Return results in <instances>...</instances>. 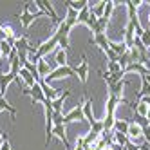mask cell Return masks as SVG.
<instances>
[{"instance_id":"6da1fadb","label":"cell","mask_w":150,"mask_h":150,"mask_svg":"<svg viewBox=\"0 0 150 150\" xmlns=\"http://www.w3.org/2000/svg\"><path fill=\"white\" fill-rule=\"evenodd\" d=\"M54 47H58V38L54 36V35H52L51 38H47L45 42H42V44L38 45V49H36V54L33 56V60H31V62H33V63H36L38 60H44L47 54H49V52L52 51V49H54Z\"/></svg>"},{"instance_id":"7a4b0ae2","label":"cell","mask_w":150,"mask_h":150,"mask_svg":"<svg viewBox=\"0 0 150 150\" xmlns=\"http://www.w3.org/2000/svg\"><path fill=\"white\" fill-rule=\"evenodd\" d=\"M31 4H33V2H25L24 4V11H22V15H20V24H22L24 29H29V25L33 24L36 18L44 16V13H42L40 9L35 11V13H31Z\"/></svg>"},{"instance_id":"3957f363","label":"cell","mask_w":150,"mask_h":150,"mask_svg":"<svg viewBox=\"0 0 150 150\" xmlns=\"http://www.w3.org/2000/svg\"><path fill=\"white\" fill-rule=\"evenodd\" d=\"M76 76V71H74L72 67L69 65H63V67H54L52 69V72L49 74V76L44 80L45 83H51L52 80H60V78H74Z\"/></svg>"},{"instance_id":"277c9868","label":"cell","mask_w":150,"mask_h":150,"mask_svg":"<svg viewBox=\"0 0 150 150\" xmlns=\"http://www.w3.org/2000/svg\"><path fill=\"white\" fill-rule=\"evenodd\" d=\"M69 33H71V27L62 20V22L58 24V29H56L54 36L58 38V47H62L63 51L69 49Z\"/></svg>"},{"instance_id":"5b68a950","label":"cell","mask_w":150,"mask_h":150,"mask_svg":"<svg viewBox=\"0 0 150 150\" xmlns=\"http://www.w3.org/2000/svg\"><path fill=\"white\" fill-rule=\"evenodd\" d=\"M36 7L40 9V11L42 13H44V15H47V16H51V20H52V24H60L62 22V20L58 18V15H56V11H54V7H52L51 6V2H47V0H36Z\"/></svg>"},{"instance_id":"8992f818","label":"cell","mask_w":150,"mask_h":150,"mask_svg":"<svg viewBox=\"0 0 150 150\" xmlns=\"http://www.w3.org/2000/svg\"><path fill=\"white\" fill-rule=\"evenodd\" d=\"M74 71H76V76L80 78V81L83 85L87 83V78H89V62H87V56H85V54H81V62L76 65Z\"/></svg>"},{"instance_id":"52a82bcc","label":"cell","mask_w":150,"mask_h":150,"mask_svg":"<svg viewBox=\"0 0 150 150\" xmlns=\"http://www.w3.org/2000/svg\"><path fill=\"white\" fill-rule=\"evenodd\" d=\"M24 94H27V96H31V100H33V103H44L45 101V96H44V91H42V87H40V83L36 81L31 89H27V91H24Z\"/></svg>"},{"instance_id":"ba28073f","label":"cell","mask_w":150,"mask_h":150,"mask_svg":"<svg viewBox=\"0 0 150 150\" xmlns=\"http://www.w3.org/2000/svg\"><path fill=\"white\" fill-rule=\"evenodd\" d=\"M81 107H83V117H85V120H87V123L92 127V125L96 123V117H94V112H92V100L89 98V96H85V98H83Z\"/></svg>"},{"instance_id":"9c48e42d","label":"cell","mask_w":150,"mask_h":150,"mask_svg":"<svg viewBox=\"0 0 150 150\" xmlns=\"http://www.w3.org/2000/svg\"><path fill=\"white\" fill-rule=\"evenodd\" d=\"M121 103L128 105V100L116 98V96H109V98H107V105H105V112L110 114V116H116V109H117V105H121Z\"/></svg>"},{"instance_id":"30bf717a","label":"cell","mask_w":150,"mask_h":150,"mask_svg":"<svg viewBox=\"0 0 150 150\" xmlns=\"http://www.w3.org/2000/svg\"><path fill=\"white\" fill-rule=\"evenodd\" d=\"M78 120H85L83 117V107L78 105V107H74V109H71L67 114H63V123H72V121H78Z\"/></svg>"},{"instance_id":"8fae6325","label":"cell","mask_w":150,"mask_h":150,"mask_svg":"<svg viewBox=\"0 0 150 150\" xmlns=\"http://www.w3.org/2000/svg\"><path fill=\"white\" fill-rule=\"evenodd\" d=\"M123 42H125V45L128 47V49H132L134 47V38H136V27L128 22L127 25H125V29H123Z\"/></svg>"},{"instance_id":"7c38bea8","label":"cell","mask_w":150,"mask_h":150,"mask_svg":"<svg viewBox=\"0 0 150 150\" xmlns=\"http://www.w3.org/2000/svg\"><path fill=\"white\" fill-rule=\"evenodd\" d=\"M38 83H40V87H42V91H44V96H45V100H49V101H54L58 96H60V91L58 89H54V87H51L49 83H45L44 80H38Z\"/></svg>"},{"instance_id":"4fadbf2b","label":"cell","mask_w":150,"mask_h":150,"mask_svg":"<svg viewBox=\"0 0 150 150\" xmlns=\"http://www.w3.org/2000/svg\"><path fill=\"white\" fill-rule=\"evenodd\" d=\"M52 136H56L60 141H63L65 150H72L71 145H69V139H67V128H65V125H56L54 128H52Z\"/></svg>"},{"instance_id":"5bb4252c","label":"cell","mask_w":150,"mask_h":150,"mask_svg":"<svg viewBox=\"0 0 150 150\" xmlns=\"http://www.w3.org/2000/svg\"><path fill=\"white\" fill-rule=\"evenodd\" d=\"M127 136H128V139H130L132 143L137 145V141L143 137V128L139 127L136 121H130V128H128V134H127Z\"/></svg>"},{"instance_id":"9a60e30c","label":"cell","mask_w":150,"mask_h":150,"mask_svg":"<svg viewBox=\"0 0 150 150\" xmlns=\"http://www.w3.org/2000/svg\"><path fill=\"white\" fill-rule=\"evenodd\" d=\"M36 71H38V80H45L49 74L52 72V67L45 60H38L36 62Z\"/></svg>"},{"instance_id":"2e32d148","label":"cell","mask_w":150,"mask_h":150,"mask_svg":"<svg viewBox=\"0 0 150 150\" xmlns=\"http://www.w3.org/2000/svg\"><path fill=\"white\" fill-rule=\"evenodd\" d=\"M20 80H22V83L25 85L27 89H31V87H33V85L38 81L33 74H31L29 71H25V69H20V72H18V81H20Z\"/></svg>"},{"instance_id":"e0dca14e","label":"cell","mask_w":150,"mask_h":150,"mask_svg":"<svg viewBox=\"0 0 150 150\" xmlns=\"http://www.w3.org/2000/svg\"><path fill=\"white\" fill-rule=\"evenodd\" d=\"M125 85H127V80H121V81H117V83H110V85H107V87H109V96L123 98V89H125Z\"/></svg>"},{"instance_id":"ac0fdd59","label":"cell","mask_w":150,"mask_h":150,"mask_svg":"<svg viewBox=\"0 0 150 150\" xmlns=\"http://www.w3.org/2000/svg\"><path fill=\"white\" fill-rule=\"evenodd\" d=\"M11 81H18V74L15 72H7V74H0V87H2V94H6L7 87H9V83Z\"/></svg>"},{"instance_id":"d6986e66","label":"cell","mask_w":150,"mask_h":150,"mask_svg":"<svg viewBox=\"0 0 150 150\" xmlns=\"http://www.w3.org/2000/svg\"><path fill=\"white\" fill-rule=\"evenodd\" d=\"M69 96H71V91L67 89V91L63 92V94H60V96H58V98H56L54 101H51V105H52V110H54V112H62V110H63V103H65V100L69 98Z\"/></svg>"},{"instance_id":"ffe728a7","label":"cell","mask_w":150,"mask_h":150,"mask_svg":"<svg viewBox=\"0 0 150 150\" xmlns=\"http://www.w3.org/2000/svg\"><path fill=\"white\" fill-rule=\"evenodd\" d=\"M92 44L94 45H98L103 52H107L110 49V45H109V38H107V35H94V38H92Z\"/></svg>"},{"instance_id":"44dd1931","label":"cell","mask_w":150,"mask_h":150,"mask_svg":"<svg viewBox=\"0 0 150 150\" xmlns=\"http://www.w3.org/2000/svg\"><path fill=\"white\" fill-rule=\"evenodd\" d=\"M63 22H65L71 29L74 25H78V11H74V9L67 7V15H65V18H63Z\"/></svg>"},{"instance_id":"7402d4cb","label":"cell","mask_w":150,"mask_h":150,"mask_svg":"<svg viewBox=\"0 0 150 150\" xmlns=\"http://www.w3.org/2000/svg\"><path fill=\"white\" fill-rule=\"evenodd\" d=\"M128 128H130V121L128 120H116L114 123V130L112 132H120V134H128Z\"/></svg>"},{"instance_id":"603a6c76","label":"cell","mask_w":150,"mask_h":150,"mask_svg":"<svg viewBox=\"0 0 150 150\" xmlns=\"http://www.w3.org/2000/svg\"><path fill=\"white\" fill-rule=\"evenodd\" d=\"M109 45H110V49L116 52L117 56H121V54H125V52L128 51V47L125 45V42H112V40H109Z\"/></svg>"},{"instance_id":"cb8c5ba5","label":"cell","mask_w":150,"mask_h":150,"mask_svg":"<svg viewBox=\"0 0 150 150\" xmlns=\"http://www.w3.org/2000/svg\"><path fill=\"white\" fill-rule=\"evenodd\" d=\"M65 6L67 7H71V9H74V11H81V9L85 7V6H89V2H87V0H78V2H76V0H67V2H65Z\"/></svg>"},{"instance_id":"d4e9b609","label":"cell","mask_w":150,"mask_h":150,"mask_svg":"<svg viewBox=\"0 0 150 150\" xmlns=\"http://www.w3.org/2000/svg\"><path fill=\"white\" fill-rule=\"evenodd\" d=\"M89 4H91V2H89ZM89 18H91V7H89V6H85L81 11L78 13V25H80V24H87V22H89Z\"/></svg>"},{"instance_id":"484cf974","label":"cell","mask_w":150,"mask_h":150,"mask_svg":"<svg viewBox=\"0 0 150 150\" xmlns=\"http://www.w3.org/2000/svg\"><path fill=\"white\" fill-rule=\"evenodd\" d=\"M56 67H63V65H67V51H63V49H58L56 51Z\"/></svg>"},{"instance_id":"4316f807","label":"cell","mask_w":150,"mask_h":150,"mask_svg":"<svg viewBox=\"0 0 150 150\" xmlns=\"http://www.w3.org/2000/svg\"><path fill=\"white\" fill-rule=\"evenodd\" d=\"M130 139H128V136H125V134H120V132H112V143H116V145H120V146H125Z\"/></svg>"},{"instance_id":"83f0119b","label":"cell","mask_w":150,"mask_h":150,"mask_svg":"<svg viewBox=\"0 0 150 150\" xmlns=\"http://www.w3.org/2000/svg\"><path fill=\"white\" fill-rule=\"evenodd\" d=\"M105 7H107V2H105V0H101V2H98V4L91 9V13H92L96 18H101L103 13H105Z\"/></svg>"},{"instance_id":"f1b7e54d","label":"cell","mask_w":150,"mask_h":150,"mask_svg":"<svg viewBox=\"0 0 150 150\" xmlns=\"http://www.w3.org/2000/svg\"><path fill=\"white\" fill-rule=\"evenodd\" d=\"M148 110H150V107H148V105H145L143 101H137V105H136V114H137L139 117H146Z\"/></svg>"},{"instance_id":"f546056e","label":"cell","mask_w":150,"mask_h":150,"mask_svg":"<svg viewBox=\"0 0 150 150\" xmlns=\"http://www.w3.org/2000/svg\"><path fill=\"white\" fill-rule=\"evenodd\" d=\"M0 52H2L4 58H9V56H11V52H13V47L9 45L6 40H2V42H0Z\"/></svg>"},{"instance_id":"4dcf8cb0","label":"cell","mask_w":150,"mask_h":150,"mask_svg":"<svg viewBox=\"0 0 150 150\" xmlns=\"http://www.w3.org/2000/svg\"><path fill=\"white\" fill-rule=\"evenodd\" d=\"M120 71H123V69L120 67V63H117V62H107V72H109V74H116V72H120Z\"/></svg>"},{"instance_id":"1f68e13d","label":"cell","mask_w":150,"mask_h":150,"mask_svg":"<svg viewBox=\"0 0 150 150\" xmlns=\"http://www.w3.org/2000/svg\"><path fill=\"white\" fill-rule=\"evenodd\" d=\"M52 123H54V127L56 125H65L63 123V112H54L52 110Z\"/></svg>"},{"instance_id":"d6a6232c","label":"cell","mask_w":150,"mask_h":150,"mask_svg":"<svg viewBox=\"0 0 150 150\" xmlns=\"http://www.w3.org/2000/svg\"><path fill=\"white\" fill-rule=\"evenodd\" d=\"M141 42L145 44L146 49H150V29H145V33H143V36H141Z\"/></svg>"},{"instance_id":"836d02e7","label":"cell","mask_w":150,"mask_h":150,"mask_svg":"<svg viewBox=\"0 0 150 150\" xmlns=\"http://www.w3.org/2000/svg\"><path fill=\"white\" fill-rule=\"evenodd\" d=\"M125 150H139V146H137L136 143H132V141H128V143L125 145Z\"/></svg>"},{"instance_id":"e575fe53","label":"cell","mask_w":150,"mask_h":150,"mask_svg":"<svg viewBox=\"0 0 150 150\" xmlns=\"http://www.w3.org/2000/svg\"><path fill=\"white\" fill-rule=\"evenodd\" d=\"M0 150H13L11 148V143H9V139H6V141H4V145L0 146Z\"/></svg>"},{"instance_id":"d590c367","label":"cell","mask_w":150,"mask_h":150,"mask_svg":"<svg viewBox=\"0 0 150 150\" xmlns=\"http://www.w3.org/2000/svg\"><path fill=\"white\" fill-rule=\"evenodd\" d=\"M2 40H6V33H4V25L0 24V42Z\"/></svg>"},{"instance_id":"8d00e7d4","label":"cell","mask_w":150,"mask_h":150,"mask_svg":"<svg viewBox=\"0 0 150 150\" xmlns=\"http://www.w3.org/2000/svg\"><path fill=\"white\" fill-rule=\"evenodd\" d=\"M139 150H150V148H148L146 145H141V146H139Z\"/></svg>"},{"instance_id":"74e56055","label":"cell","mask_w":150,"mask_h":150,"mask_svg":"<svg viewBox=\"0 0 150 150\" xmlns=\"http://www.w3.org/2000/svg\"><path fill=\"white\" fill-rule=\"evenodd\" d=\"M105 150H114V148H112V146H107V148H105Z\"/></svg>"},{"instance_id":"f35d334b","label":"cell","mask_w":150,"mask_h":150,"mask_svg":"<svg viewBox=\"0 0 150 150\" xmlns=\"http://www.w3.org/2000/svg\"><path fill=\"white\" fill-rule=\"evenodd\" d=\"M4 60V56H2V52H0V62H2Z\"/></svg>"},{"instance_id":"ab89813d","label":"cell","mask_w":150,"mask_h":150,"mask_svg":"<svg viewBox=\"0 0 150 150\" xmlns=\"http://www.w3.org/2000/svg\"><path fill=\"white\" fill-rule=\"evenodd\" d=\"M148 25H150V15H148Z\"/></svg>"},{"instance_id":"60d3db41","label":"cell","mask_w":150,"mask_h":150,"mask_svg":"<svg viewBox=\"0 0 150 150\" xmlns=\"http://www.w3.org/2000/svg\"><path fill=\"white\" fill-rule=\"evenodd\" d=\"M0 91H2V87H0Z\"/></svg>"},{"instance_id":"b9f144b4","label":"cell","mask_w":150,"mask_h":150,"mask_svg":"<svg viewBox=\"0 0 150 150\" xmlns=\"http://www.w3.org/2000/svg\"><path fill=\"white\" fill-rule=\"evenodd\" d=\"M148 51H150V49H148Z\"/></svg>"}]
</instances>
